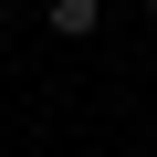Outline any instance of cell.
Returning <instances> with one entry per match:
<instances>
[{
	"label": "cell",
	"instance_id": "6da1fadb",
	"mask_svg": "<svg viewBox=\"0 0 157 157\" xmlns=\"http://www.w3.org/2000/svg\"><path fill=\"white\" fill-rule=\"evenodd\" d=\"M94 21H105V0H52V32L63 42H94Z\"/></svg>",
	"mask_w": 157,
	"mask_h": 157
},
{
	"label": "cell",
	"instance_id": "7a4b0ae2",
	"mask_svg": "<svg viewBox=\"0 0 157 157\" xmlns=\"http://www.w3.org/2000/svg\"><path fill=\"white\" fill-rule=\"evenodd\" d=\"M147 11H157V0H147Z\"/></svg>",
	"mask_w": 157,
	"mask_h": 157
}]
</instances>
